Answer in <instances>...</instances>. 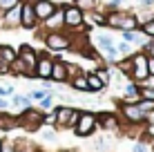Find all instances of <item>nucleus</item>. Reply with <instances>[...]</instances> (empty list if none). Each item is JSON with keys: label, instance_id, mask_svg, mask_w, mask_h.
Masks as SVG:
<instances>
[{"label": "nucleus", "instance_id": "nucleus-1", "mask_svg": "<svg viewBox=\"0 0 154 152\" xmlns=\"http://www.w3.org/2000/svg\"><path fill=\"white\" fill-rule=\"evenodd\" d=\"M74 36L72 31L63 29V31H47V34L36 36L38 40H42L45 45V51H51V54H60V51H69L74 47Z\"/></svg>", "mask_w": 154, "mask_h": 152}, {"label": "nucleus", "instance_id": "nucleus-2", "mask_svg": "<svg viewBox=\"0 0 154 152\" xmlns=\"http://www.w3.org/2000/svg\"><path fill=\"white\" fill-rule=\"evenodd\" d=\"M16 123L25 132H38L42 125H45V112L38 110V107H27V110L16 114Z\"/></svg>", "mask_w": 154, "mask_h": 152}, {"label": "nucleus", "instance_id": "nucleus-3", "mask_svg": "<svg viewBox=\"0 0 154 152\" xmlns=\"http://www.w3.org/2000/svg\"><path fill=\"white\" fill-rule=\"evenodd\" d=\"M119 110H121V112H116V114H119L121 123H125V125H145L147 121H150V116H147L136 103L121 101L119 103Z\"/></svg>", "mask_w": 154, "mask_h": 152}, {"label": "nucleus", "instance_id": "nucleus-4", "mask_svg": "<svg viewBox=\"0 0 154 152\" xmlns=\"http://www.w3.org/2000/svg\"><path fill=\"white\" fill-rule=\"evenodd\" d=\"M63 7V20H65V29L72 34H81L85 31V14L72 2H60Z\"/></svg>", "mask_w": 154, "mask_h": 152}, {"label": "nucleus", "instance_id": "nucleus-5", "mask_svg": "<svg viewBox=\"0 0 154 152\" xmlns=\"http://www.w3.org/2000/svg\"><path fill=\"white\" fill-rule=\"evenodd\" d=\"M147 78H150V72H147V54L136 49L134 54H132V74H130V81L139 83V85H145Z\"/></svg>", "mask_w": 154, "mask_h": 152}, {"label": "nucleus", "instance_id": "nucleus-6", "mask_svg": "<svg viewBox=\"0 0 154 152\" xmlns=\"http://www.w3.org/2000/svg\"><path fill=\"white\" fill-rule=\"evenodd\" d=\"M98 130V121H96V112H89V110H81V116H78V123L74 128V134L81 139L92 137Z\"/></svg>", "mask_w": 154, "mask_h": 152}, {"label": "nucleus", "instance_id": "nucleus-7", "mask_svg": "<svg viewBox=\"0 0 154 152\" xmlns=\"http://www.w3.org/2000/svg\"><path fill=\"white\" fill-rule=\"evenodd\" d=\"M40 27L38 18H36L34 11V5L31 0H23V14H20V29H27V31H36Z\"/></svg>", "mask_w": 154, "mask_h": 152}, {"label": "nucleus", "instance_id": "nucleus-8", "mask_svg": "<svg viewBox=\"0 0 154 152\" xmlns=\"http://www.w3.org/2000/svg\"><path fill=\"white\" fill-rule=\"evenodd\" d=\"M51 67H54V56H51L49 51H38V63H36V70H34L36 78H38V81L49 78L51 76Z\"/></svg>", "mask_w": 154, "mask_h": 152}, {"label": "nucleus", "instance_id": "nucleus-9", "mask_svg": "<svg viewBox=\"0 0 154 152\" xmlns=\"http://www.w3.org/2000/svg\"><path fill=\"white\" fill-rule=\"evenodd\" d=\"M20 14H23V2L18 5V7L9 9V11L0 14V29H20Z\"/></svg>", "mask_w": 154, "mask_h": 152}, {"label": "nucleus", "instance_id": "nucleus-10", "mask_svg": "<svg viewBox=\"0 0 154 152\" xmlns=\"http://www.w3.org/2000/svg\"><path fill=\"white\" fill-rule=\"evenodd\" d=\"M34 11H36V18H38V23H42V20H47L51 14L58 9V5L60 2H56V0H34Z\"/></svg>", "mask_w": 154, "mask_h": 152}, {"label": "nucleus", "instance_id": "nucleus-11", "mask_svg": "<svg viewBox=\"0 0 154 152\" xmlns=\"http://www.w3.org/2000/svg\"><path fill=\"white\" fill-rule=\"evenodd\" d=\"M96 121H98V128L107 130V132H116L121 130V119L116 112H98L96 114Z\"/></svg>", "mask_w": 154, "mask_h": 152}, {"label": "nucleus", "instance_id": "nucleus-12", "mask_svg": "<svg viewBox=\"0 0 154 152\" xmlns=\"http://www.w3.org/2000/svg\"><path fill=\"white\" fill-rule=\"evenodd\" d=\"M18 58L27 65L29 72H34L36 70V63H38V49H34L29 43H25V45L18 47Z\"/></svg>", "mask_w": 154, "mask_h": 152}, {"label": "nucleus", "instance_id": "nucleus-13", "mask_svg": "<svg viewBox=\"0 0 154 152\" xmlns=\"http://www.w3.org/2000/svg\"><path fill=\"white\" fill-rule=\"evenodd\" d=\"M51 83H67L69 78H67V63L63 56H54V67H51Z\"/></svg>", "mask_w": 154, "mask_h": 152}, {"label": "nucleus", "instance_id": "nucleus-14", "mask_svg": "<svg viewBox=\"0 0 154 152\" xmlns=\"http://www.w3.org/2000/svg\"><path fill=\"white\" fill-rule=\"evenodd\" d=\"M121 40L130 43L132 47H139V49H143V47H145V43H147L150 38H147L141 29H136V31H121Z\"/></svg>", "mask_w": 154, "mask_h": 152}, {"label": "nucleus", "instance_id": "nucleus-15", "mask_svg": "<svg viewBox=\"0 0 154 152\" xmlns=\"http://www.w3.org/2000/svg\"><path fill=\"white\" fill-rule=\"evenodd\" d=\"M92 27L105 29V11H103V9H96V11L85 14V31H89Z\"/></svg>", "mask_w": 154, "mask_h": 152}, {"label": "nucleus", "instance_id": "nucleus-16", "mask_svg": "<svg viewBox=\"0 0 154 152\" xmlns=\"http://www.w3.org/2000/svg\"><path fill=\"white\" fill-rule=\"evenodd\" d=\"M72 105H54V114H56V130H67V121L72 116Z\"/></svg>", "mask_w": 154, "mask_h": 152}, {"label": "nucleus", "instance_id": "nucleus-17", "mask_svg": "<svg viewBox=\"0 0 154 152\" xmlns=\"http://www.w3.org/2000/svg\"><path fill=\"white\" fill-rule=\"evenodd\" d=\"M123 11H125V9H112V11H105V29H109V31H121Z\"/></svg>", "mask_w": 154, "mask_h": 152}, {"label": "nucleus", "instance_id": "nucleus-18", "mask_svg": "<svg viewBox=\"0 0 154 152\" xmlns=\"http://www.w3.org/2000/svg\"><path fill=\"white\" fill-rule=\"evenodd\" d=\"M136 29H141L139 18H136V11L125 9L123 11V20H121V31H136Z\"/></svg>", "mask_w": 154, "mask_h": 152}, {"label": "nucleus", "instance_id": "nucleus-19", "mask_svg": "<svg viewBox=\"0 0 154 152\" xmlns=\"http://www.w3.org/2000/svg\"><path fill=\"white\" fill-rule=\"evenodd\" d=\"M74 7H78L83 14L96 11V9H103V0H72Z\"/></svg>", "mask_w": 154, "mask_h": 152}, {"label": "nucleus", "instance_id": "nucleus-20", "mask_svg": "<svg viewBox=\"0 0 154 152\" xmlns=\"http://www.w3.org/2000/svg\"><path fill=\"white\" fill-rule=\"evenodd\" d=\"M85 76H87V92L89 94H100L105 90V83L100 81L94 72H85Z\"/></svg>", "mask_w": 154, "mask_h": 152}, {"label": "nucleus", "instance_id": "nucleus-21", "mask_svg": "<svg viewBox=\"0 0 154 152\" xmlns=\"http://www.w3.org/2000/svg\"><path fill=\"white\" fill-rule=\"evenodd\" d=\"M18 58V49L11 45H0V60L5 63V65H11V63Z\"/></svg>", "mask_w": 154, "mask_h": 152}, {"label": "nucleus", "instance_id": "nucleus-22", "mask_svg": "<svg viewBox=\"0 0 154 152\" xmlns=\"http://www.w3.org/2000/svg\"><path fill=\"white\" fill-rule=\"evenodd\" d=\"M92 43H94V47L100 51V49H107V47H112L116 40H114L109 34H103V31H100L98 36H94V38H92Z\"/></svg>", "mask_w": 154, "mask_h": 152}, {"label": "nucleus", "instance_id": "nucleus-23", "mask_svg": "<svg viewBox=\"0 0 154 152\" xmlns=\"http://www.w3.org/2000/svg\"><path fill=\"white\" fill-rule=\"evenodd\" d=\"M9 105H11V107H18L20 112H23V110L31 107V98H29V94H27V96H25V94H14L11 101H9Z\"/></svg>", "mask_w": 154, "mask_h": 152}, {"label": "nucleus", "instance_id": "nucleus-24", "mask_svg": "<svg viewBox=\"0 0 154 152\" xmlns=\"http://www.w3.org/2000/svg\"><path fill=\"white\" fill-rule=\"evenodd\" d=\"M69 87H72L74 92H85V94H89V92H87V76L81 74V76L72 78V81H69Z\"/></svg>", "mask_w": 154, "mask_h": 152}, {"label": "nucleus", "instance_id": "nucleus-25", "mask_svg": "<svg viewBox=\"0 0 154 152\" xmlns=\"http://www.w3.org/2000/svg\"><path fill=\"white\" fill-rule=\"evenodd\" d=\"M114 47H116V51H119V54H121V58H127V56H132V54H134V47H132L130 43H125V40H116V43H114Z\"/></svg>", "mask_w": 154, "mask_h": 152}, {"label": "nucleus", "instance_id": "nucleus-26", "mask_svg": "<svg viewBox=\"0 0 154 152\" xmlns=\"http://www.w3.org/2000/svg\"><path fill=\"white\" fill-rule=\"evenodd\" d=\"M114 67H116V70H119L123 76H127V78H130V74H132V56H127V58H121V60L116 63Z\"/></svg>", "mask_w": 154, "mask_h": 152}, {"label": "nucleus", "instance_id": "nucleus-27", "mask_svg": "<svg viewBox=\"0 0 154 152\" xmlns=\"http://www.w3.org/2000/svg\"><path fill=\"white\" fill-rule=\"evenodd\" d=\"M38 110H42V112H51L54 110V90L47 94L42 101H38Z\"/></svg>", "mask_w": 154, "mask_h": 152}, {"label": "nucleus", "instance_id": "nucleus-28", "mask_svg": "<svg viewBox=\"0 0 154 152\" xmlns=\"http://www.w3.org/2000/svg\"><path fill=\"white\" fill-rule=\"evenodd\" d=\"M81 74H85V70L81 65H76V63H67V78H69V81H72V78H76V76H81ZM69 81H67V83H69Z\"/></svg>", "mask_w": 154, "mask_h": 152}, {"label": "nucleus", "instance_id": "nucleus-29", "mask_svg": "<svg viewBox=\"0 0 154 152\" xmlns=\"http://www.w3.org/2000/svg\"><path fill=\"white\" fill-rule=\"evenodd\" d=\"M40 137L45 141H56V128H49V125H42V128L38 130Z\"/></svg>", "mask_w": 154, "mask_h": 152}, {"label": "nucleus", "instance_id": "nucleus-30", "mask_svg": "<svg viewBox=\"0 0 154 152\" xmlns=\"http://www.w3.org/2000/svg\"><path fill=\"white\" fill-rule=\"evenodd\" d=\"M136 105H139L143 112L147 114V116H152V114H154V101H145V98H139V101H136Z\"/></svg>", "mask_w": 154, "mask_h": 152}, {"label": "nucleus", "instance_id": "nucleus-31", "mask_svg": "<svg viewBox=\"0 0 154 152\" xmlns=\"http://www.w3.org/2000/svg\"><path fill=\"white\" fill-rule=\"evenodd\" d=\"M139 98L154 101V87H152V85H141V90H139Z\"/></svg>", "mask_w": 154, "mask_h": 152}, {"label": "nucleus", "instance_id": "nucleus-32", "mask_svg": "<svg viewBox=\"0 0 154 152\" xmlns=\"http://www.w3.org/2000/svg\"><path fill=\"white\" fill-rule=\"evenodd\" d=\"M20 2H23V0H0V14L9 11V9H14V7H18Z\"/></svg>", "mask_w": 154, "mask_h": 152}, {"label": "nucleus", "instance_id": "nucleus-33", "mask_svg": "<svg viewBox=\"0 0 154 152\" xmlns=\"http://www.w3.org/2000/svg\"><path fill=\"white\" fill-rule=\"evenodd\" d=\"M141 31L147 36V38H154V16H152L150 20H147L145 25H141Z\"/></svg>", "mask_w": 154, "mask_h": 152}, {"label": "nucleus", "instance_id": "nucleus-34", "mask_svg": "<svg viewBox=\"0 0 154 152\" xmlns=\"http://www.w3.org/2000/svg\"><path fill=\"white\" fill-rule=\"evenodd\" d=\"M78 116H81V110H78V107H74V110H72V116H69V121H67V130H74V128H76Z\"/></svg>", "mask_w": 154, "mask_h": 152}, {"label": "nucleus", "instance_id": "nucleus-35", "mask_svg": "<svg viewBox=\"0 0 154 152\" xmlns=\"http://www.w3.org/2000/svg\"><path fill=\"white\" fill-rule=\"evenodd\" d=\"M47 94H49V90H45V87H42V90H31L29 98H31V101H42Z\"/></svg>", "mask_w": 154, "mask_h": 152}, {"label": "nucleus", "instance_id": "nucleus-36", "mask_svg": "<svg viewBox=\"0 0 154 152\" xmlns=\"http://www.w3.org/2000/svg\"><path fill=\"white\" fill-rule=\"evenodd\" d=\"M16 90H14V85H0V96L2 98H9V96H14Z\"/></svg>", "mask_w": 154, "mask_h": 152}, {"label": "nucleus", "instance_id": "nucleus-37", "mask_svg": "<svg viewBox=\"0 0 154 152\" xmlns=\"http://www.w3.org/2000/svg\"><path fill=\"white\" fill-rule=\"evenodd\" d=\"M0 152H16V143L9 139H2V148H0Z\"/></svg>", "mask_w": 154, "mask_h": 152}, {"label": "nucleus", "instance_id": "nucleus-38", "mask_svg": "<svg viewBox=\"0 0 154 152\" xmlns=\"http://www.w3.org/2000/svg\"><path fill=\"white\" fill-rule=\"evenodd\" d=\"M139 51H145L147 56H154V38H150L145 43V47H143V49H139Z\"/></svg>", "mask_w": 154, "mask_h": 152}, {"label": "nucleus", "instance_id": "nucleus-39", "mask_svg": "<svg viewBox=\"0 0 154 152\" xmlns=\"http://www.w3.org/2000/svg\"><path fill=\"white\" fill-rule=\"evenodd\" d=\"M132 152H150V150H147V143H143V141H136V143L132 145Z\"/></svg>", "mask_w": 154, "mask_h": 152}, {"label": "nucleus", "instance_id": "nucleus-40", "mask_svg": "<svg viewBox=\"0 0 154 152\" xmlns=\"http://www.w3.org/2000/svg\"><path fill=\"white\" fill-rule=\"evenodd\" d=\"M139 9H154V0H139Z\"/></svg>", "mask_w": 154, "mask_h": 152}, {"label": "nucleus", "instance_id": "nucleus-41", "mask_svg": "<svg viewBox=\"0 0 154 152\" xmlns=\"http://www.w3.org/2000/svg\"><path fill=\"white\" fill-rule=\"evenodd\" d=\"M147 72H150V78H154V56H147Z\"/></svg>", "mask_w": 154, "mask_h": 152}, {"label": "nucleus", "instance_id": "nucleus-42", "mask_svg": "<svg viewBox=\"0 0 154 152\" xmlns=\"http://www.w3.org/2000/svg\"><path fill=\"white\" fill-rule=\"evenodd\" d=\"M7 110H9V101L0 96V112H7Z\"/></svg>", "mask_w": 154, "mask_h": 152}, {"label": "nucleus", "instance_id": "nucleus-43", "mask_svg": "<svg viewBox=\"0 0 154 152\" xmlns=\"http://www.w3.org/2000/svg\"><path fill=\"white\" fill-rule=\"evenodd\" d=\"M60 152H78V150H72V148H69V150H60Z\"/></svg>", "mask_w": 154, "mask_h": 152}, {"label": "nucleus", "instance_id": "nucleus-44", "mask_svg": "<svg viewBox=\"0 0 154 152\" xmlns=\"http://www.w3.org/2000/svg\"><path fill=\"white\" fill-rule=\"evenodd\" d=\"M152 152H154V141H152Z\"/></svg>", "mask_w": 154, "mask_h": 152}, {"label": "nucleus", "instance_id": "nucleus-45", "mask_svg": "<svg viewBox=\"0 0 154 152\" xmlns=\"http://www.w3.org/2000/svg\"><path fill=\"white\" fill-rule=\"evenodd\" d=\"M0 148H2V139H0Z\"/></svg>", "mask_w": 154, "mask_h": 152}, {"label": "nucleus", "instance_id": "nucleus-46", "mask_svg": "<svg viewBox=\"0 0 154 152\" xmlns=\"http://www.w3.org/2000/svg\"><path fill=\"white\" fill-rule=\"evenodd\" d=\"M31 2H34V0H31Z\"/></svg>", "mask_w": 154, "mask_h": 152}]
</instances>
